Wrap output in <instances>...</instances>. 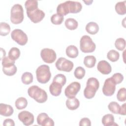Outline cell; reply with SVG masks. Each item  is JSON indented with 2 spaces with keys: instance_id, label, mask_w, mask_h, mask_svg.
I'll list each match as a JSON object with an SVG mask.
<instances>
[{
  "instance_id": "obj_43",
  "label": "cell",
  "mask_w": 126,
  "mask_h": 126,
  "mask_svg": "<svg viewBox=\"0 0 126 126\" xmlns=\"http://www.w3.org/2000/svg\"><path fill=\"white\" fill-rule=\"evenodd\" d=\"M85 3H86V4H87V5H90V4H91V3L93 2V1L92 0L91 1H84Z\"/></svg>"
},
{
  "instance_id": "obj_33",
  "label": "cell",
  "mask_w": 126,
  "mask_h": 126,
  "mask_svg": "<svg viewBox=\"0 0 126 126\" xmlns=\"http://www.w3.org/2000/svg\"><path fill=\"white\" fill-rule=\"evenodd\" d=\"M63 16L58 13L54 14L51 17V21L54 25H61L63 22Z\"/></svg>"
},
{
  "instance_id": "obj_16",
  "label": "cell",
  "mask_w": 126,
  "mask_h": 126,
  "mask_svg": "<svg viewBox=\"0 0 126 126\" xmlns=\"http://www.w3.org/2000/svg\"><path fill=\"white\" fill-rule=\"evenodd\" d=\"M63 86L60 83L53 81L49 86V91L51 94L55 96H58L60 95L62 92Z\"/></svg>"
},
{
  "instance_id": "obj_21",
  "label": "cell",
  "mask_w": 126,
  "mask_h": 126,
  "mask_svg": "<svg viewBox=\"0 0 126 126\" xmlns=\"http://www.w3.org/2000/svg\"><path fill=\"white\" fill-rule=\"evenodd\" d=\"M101 122L104 126H110L115 125L114 117L113 115L107 114L103 116Z\"/></svg>"
},
{
  "instance_id": "obj_29",
  "label": "cell",
  "mask_w": 126,
  "mask_h": 126,
  "mask_svg": "<svg viewBox=\"0 0 126 126\" xmlns=\"http://www.w3.org/2000/svg\"><path fill=\"white\" fill-rule=\"evenodd\" d=\"M10 31V27L9 24L5 22L0 23V34L1 36H6Z\"/></svg>"
},
{
  "instance_id": "obj_1",
  "label": "cell",
  "mask_w": 126,
  "mask_h": 126,
  "mask_svg": "<svg viewBox=\"0 0 126 126\" xmlns=\"http://www.w3.org/2000/svg\"><path fill=\"white\" fill-rule=\"evenodd\" d=\"M82 8V6L80 2L67 0L58 5L57 12L58 14L64 16L69 13H77L80 12Z\"/></svg>"
},
{
  "instance_id": "obj_14",
  "label": "cell",
  "mask_w": 126,
  "mask_h": 126,
  "mask_svg": "<svg viewBox=\"0 0 126 126\" xmlns=\"http://www.w3.org/2000/svg\"><path fill=\"white\" fill-rule=\"evenodd\" d=\"M38 125L42 126H54V121L45 113H40L37 117Z\"/></svg>"
},
{
  "instance_id": "obj_12",
  "label": "cell",
  "mask_w": 126,
  "mask_h": 126,
  "mask_svg": "<svg viewBox=\"0 0 126 126\" xmlns=\"http://www.w3.org/2000/svg\"><path fill=\"white\" fill-rule=\"evenodd\" d=\"M27 14L31 21L34 23H37L41 21L45 15V13L38 8L32 11H27Z\"/></svg>"
},
{
  "instance_id": "obj_22",
  "label": "cell",
  "mask_w": 126,
  "mask_h": 126,
  "mask_svg": "<svg viewBox=\"0 0 126 126\" xmlns=\"http://www.w3.org/2000/svg\"><path fill=\"white\" fill-rule=\"evenodd\" d=\"M96 58L94 56H87L84 59V64L88 68H92L96 63Z\"/></svg>"
},
{
  "instance_id": "obj_31",
  "label": "cell",
  "mask_w": 126,
  "mask_h": 126,
  "mask_svg": "<svg viewBox=\"0 0 126 126\" xmlns=\"http://www.w3.org/2000/svg\"><path fill=\"white\" fill-rule=\"evenodd\" d=\"M108 108L109 110L113 113L119 114L120 111V105L115 101H112L108 105Z\"/></svg>"
},
{
  "instance_id": "obj_4",
  "label": "cell",
  "mask_w": 126,
  "mask_h": 126,
  "mask_svg": "<svg viewBox=\"0 0 126 126\" xmlns=\"http://www.w3.org/2000/svg\"><path fill=\"white\" fill-rule=\"evenodd\" d=\"M36 76L38 82L41 84L47 83L51 77L49 66L46 64H42L38 66L36 70Z\"/></svg>"
},
{
  "instance_id": "obj_25",
  "label": "cell",
  "mask_w": 126,
  "mask_h": 126,
  "mask_svg": "<svg viewBox=\"0 0 126 126\" xmlns=\"http://www.w3.org/2000/svg\"><path fill=\"white\" fill-rule=\"evenodd\" d=\"M28 105V101L26 98L24 97H19L15 102V105L17 109L22 110L25 108Z\"/></svg>"
},
{
  "instance_id": "obj_41",
  "label": "cell",
  "mask_w": 126,
  "mask_h": 126,
  "mask_svg": "<svg viewBox=\"0 0 126 126\" xmlns=\"http://www.w3.org/2000/svg\"><path fill=\"white\" fill-rule=\"evenodd\" d=\"M3 125L5 126H14L15 123L13 120L11 119H6L3 121Z\"/></svg>"
},
{
  "instance_id": "obj_10",
  "label": "cell",
  "mask_w": 126,
  "mask_h": 126,
  "mask_svg": "<svg viewBox=\"0 0 126 126\" xmlns=\"http://www.w3.org/2000/svg\"><path fill=\"white\" fill-rule=\"evenodd\" d=\"M116 85L111 77L106 79L102 87L103 94L106 96H112L115 92Z\"/></svg>"
},
{
  "instance_id": "obj_17",
  "label": "cell",
  "mask_w": 126,
  "mask_h": 126,
  "mask_svg": "<svg viewBox=\"0 0 126 126\" xmlns=\"http://www.w3.org/2000/svg\"><path fill=\"white\" fill-rule=\"evenodd\" d=\"M13 108L11 105L2 103L0 104V114L1 116L9 117L13 114Z\"/></svg>"
},
{
  "instance_id": "obj_7",
  "label": "cell",
  "mask_w": 126,
  "mask_h": 126,
  "mask_svg": "<svg viewBox=\"0 0 126 126\" xmlns=\"http://www.w3.org/2000/svg\"><path fill=\"white\" fill-rule=\"evenodd\" d=\"M12 39L20 45H25L28 42V38L27 35L20 29L14 30L11 33Z\"/></svg>"
},
{
  "instance_id": "obj_13",
  "label": "cell",
  "mask_w": 126,
  "mask_h": 126,
  "mask_svg": "<svg viewBox=\"0 0 126 126\" xmlns=\"http://www.w3.org/2000/svg\"><path fill=\"white\" fill-rule=\"evenodd\" d=\"M19 120L25 126H30L34 122V116L31 112L27 111H23L18 114Z\"/></svg>"
},
{
  "instance_id": "obj_42",
  "label": "cell",
  "mask_w": 126,
  "mask_h": 126,
  "mask_svg": "<svg viewBox=\"0 0 126 126\" xmlns=\"http://www.w3.org/2000/svg\"><path fill=\"white\" fill-rule=\"evenodd\" d=\"M119 114L122 115H126V103L123 104L121 106Z\"/></svg>"
},
{
  "instance_id": "obj_3",
  "label": "cell",
  "mask_w": 126,
  "mask_h": 126,
  "mask_svg": "<svg viewBox=\"0 0 126 126\" xmlns=\"http://www.w3.org/2000/svg\"><path fill=\"white\" fill-rule=\"evenodd\" d=\"M99 83L98 80L94 77L89 78L87 82V86L84 90V96L87 99L93 98L98 89Z\"/></svg>"
},
{
  "instance_id": "obj_27",
  "label": "cell",
  "mask_w": 126,
  "mask_h": 126,
  "mask_svg": "<svg viewBox=\"0 0 126 126\" xmlns=\"http://www.w3.org/2000/svg\"><path fill=\"white\" fill-rule=\"evenodd\" d=\"M33 75L29 72H24L21 77V80L23 84L25 85L30 84L33 81Z\"/></svg>"
},
{
  "instance_id": "obj_15",
  "label": "cell",
  "mask_w": 126,
  "mask_h": 126,
  "mask_svg": "<svg viewBox=\"0 0 126 126\" xmlns=\"http://www.w3.org/2000/svg\"><path fill=\"white\" fill-rule=\"evenodd\" d=\"M97 70L103 74H108L112 71V67L110 63L105 60L99 61L97 65Z\"/></svg>"
},
{
  "instance_id": "obj_37",
  "label": "cell",
  "mask_w": 126,
  "mask_h": 126,
  "mask_svg": "<svg viewBox=\"0 0 126 126\" xmlns=\"http://www.w3.org/2000/svg\"><path fill=\"white\" fill-rule=\"evenodd\" d=\"M117 98L120 101H125L126 100V89L125 88H121L117 94Z\"/></svg>"
},
{
  "instance_id": "obj_19",
  "label": "cell",
  "mask_w": 126,
  "mask_h": 126,
  "mask_svg": "<svg viewBox=\"0 0 126 126\" xmlns=\"http://www.w3.org/2000/svg\"><path fill=\"white\" fill-rule=\"evenodd\" d=\"M85 29L88 33L91 34H95L98 32L99 26L96 23L91 22L87 24Z\"/></svg>"
},
{
  "instance_id": "obj_8",
  "label": "cell",
  "mask_w": 126,
  "mask_h": 126,
  "mask_svg": "<svg viewBox=\"0 0 126 126\" xmlns=\"http://www.w3.org/2000/svg\"><path fill=\"white\" fill-rule=\"evenodd\" d=\"M55 65L58 70L68 72L72 70L74 65L72 62L63 57L59 58L57 61Z\"/></svg>"
},
{
  "instance_id": "obj_28",
  "label": "cell",
  "mask_w": 126,
  "mask_h": 126,
  "mask_svg": "<svg viewBox=\"0 0 126 126\" xmlns=\"http://www.w3.org/2000/svg\"><path fill=\"white\" fill-rule=\"evenodd\" d=\"M20 56V51L17 47L11 48L8 52V57L12 60H17Z\"/></svg>"
},
{
  "instance_id": "obj_30",
  "label": "cell",
  "mask_w": 126,
  "mask_h": 126,
  "mask_svg": "<svg viewBox=\"0 0 126 126\" xmlns=\"http://www.w3.org/2000/svg\"><path fill=\"white\" fill-rule=\"evenodd\" d=\"M107 57L109 60L112 62L117 61L120 57V54L115 50H110L107 54Z\"/></svg>"
},
{
  "instance_id": "obj_11",
  "label": "cell",
  "mask_w": 126,
  "mask_h": 126,
  "mask_svg": "<svg viewBox=\"0 0 126 126\" xmlns=\"http://www.w3.org/2000/svg\"><path fill=\"white\" fill-rule=\"evenodd\" d=\"M81 89V85L78 82H73L68 85L64 91L65 95L68 98L75 97Z\"/></svg>"
},
{
  "instance_id": "obj_18",
  "label": "cell",
  "mask_w": 126,
  "mask_h": 126,
  "mask_svg": "<svg viewBox=\"0 0 126 126\" xmlns=\"http://www.w3.org/2000/svg\"><path fill=\"white\" fill-rule=\"evenodd\" d=\"M66 106L67 108L71 110H74L77 109L80 105L79 100L75 97L68 98L66 101Z\"/></svg>"
},
{
  "instance_id": "obj_5",
  "label": "cell",
  "mask_w": 126,
  "mask_h": 126,
  "mask_svg": "<svg viewBox=\"0 0 126 126\" xmlns=\"http://www.w3.org/2000/svg\"><path fill=\"white\" fill-rule=\"evenodd\" d=\"M24 10L20 4H15L11 8L10 11V21L14 24L22 23L24 20Z\"/></svg>"
},
{
  "instance_id": "obj_32",
  "label": "cell",
  "mask_w": 126,
  "mask_h": 126,
  "mask_svg": "<svg viewBox=\"0 0 126 126\" xmlns=\"http://www.w3.org/2000/svg\"><path fill=\"white\" fill-rule=\"evenodd\" d=\"M17 70V67L15 64L7 67H2V71L4 74L9 76L14 75L16 73Z\"/></svg>"
},
{
  "instance_id": "obj_40",
  "label": "cell",
  "mask_w": 126,
  "mask_h": 126,
  "mask_svg": "<svg viewBox=\"0 0 126 126\" xmlns=\"http://www.w3.org/2000/svg\"><path fill=\"white\" fill-rule=\"evenodd\" d=\"M80 126H91V122L88 118H83L80 121Z\"/></svg>"
},
{
  "instance_id": "obj_39",
  "label": "cell",
  "mask_w": 126,
  "mask_h": 126,
  "mask_svg": "<svg viewBox=\"0 0 126 126\" xmlns=\"http://www.w3.org/2000/svg\"><path fill=\"white\" fill-rule=\"evenodd\" d=\"M116 85L120 84L124 80L123 75L120 73H116L111 77Z\"/></svg>"
},
{
  "instance_id": "obj_20",
  "label": "cell",
  "mask_w": 126,
  "mask_h": 126,
  "mask_svg": "<svg viewBox=\"0 0 126 126\" xmlns=\"http://www.w3.org/2000/svg\"><path fill=\"white\" fill-rule=\"evenodd\" d=\"M65 53L66 55L70 58H76L79 54L77 48L73 45H69L66 48Z\"/></svg>"
},
{
  "instance_id": "obj_38",
  "label": "cell",
  "mask_w": 126,
  "mask_h": 126,
  "mask_svg": "<svg viewBox=\"0 0 126 126\" xmlns=\"http://www.w3.org/2000/svg\"><path fill=\"white\" fill-rule=\"evenodd\" d=\"M15 64V61L11 60L8 56L5 57L2 59V65L4 67H7Z\"/></svg>"
},
{
  "instance_id": "obj_9",
  "label": "cell",
  "mask_w": 126,
  "mask_h": 126,
  "mask_svg": "<svg viewBox=\"0 0 126 126\" xmlns=\"http://www.w3.org/2000/svg\"><path fill=\"white\" fill-rule=\"evenodd\" d=\"M40 56L42 60L48 63H51L55 62L57 55L55 51L50 48L42 49L40 52Z\"/></svg>"
},
{
  "instance_id": "obj_36",
  "label": "cell",
  "mask_w": 126,
  "mask_h": 126,
  "mask_svg": "<svg viewBox=\"0 0 126 126\" xmlns=\"http://www.w3.org/2000/svg\"><path fill=\"white\" fill-rule=\"evenodd\" d=\"M53 81L58 82L63 86L66 82V77L63 74H58L53 78Z\"/></svg>"
},
{
  "instance_id": "obj_34",
  "label": "cell",
  "mask_w": 126,
  "mask_h": 126,
  "mask_svg": "<svg viewBox=\"0 0 126 126\" xmlns=\"http://www.w3.org/2000/svg\"><path fill=\"white\" fill-rule=\"evenodd\" d=\"M85 70L82 66H78L76 67L74 72L75 77L78 79H82L85 75Z\"/></svg>"
},
{
  "instance_id": "obj_6",
  "label": "cell",
  "mask_w": 126,
  "mask_h": 126,
  "mask_svg": "<svg viewBox=\"0 0 126 126\" xmlns=\"http://www.w3.org/2000/svg\"><path fill=\"white\" fill-rule=\"evenodd\" d=\"M80 48L83 53H92L95 50L96 45L89 36L84 35L80 39Z\"/></svg>"
},
{
  "instance_id": "obj_26",
  "label": "cell",
  "mask_w": 126,
  "mask_h": 126,
  "mask_svg": "<svg viewBox=\"0 0 126 126\" xmlns=\"http://www.w3.org/2000/svg\"><path fill=\"white\" fill-rule=\"evenodd\" d=\"M27 11H30L38 8V1L34 0H28L25 3Z\"/></svg>"
},
{
  "instance_id": "obj_2",
  "label": "cell",
  "mask_w": 126,
  "mask_h": 126,
  "mask_svg": "<svg viewBox=\"0 0 126 126\" xmlns=\"http://www.w3.org/2000/svg\"><path fill=\"white\" fill-rule=\"evenodd\" d=\"M28 94L31 97L40 103H44L48 98L46 92L36 85L30 87L28 90Z\"/></svg>"
},
{
  "instance_id": "obj_24",
  "label": "cell",
  "mask_w": 126,
  "mask_h": 126,
  "mask_svg": "<svg viewBox=\"0 0 126 126\" xmlns=\"http://www.w3.org/2000/svg\"><path fill=\"white\" fill-rule=\"evenodd\" d=\"M126 1H119L117 2L115 6L116 12L119 15H124L126 13Z\"/></svg>"
},
{
  "instance_id": "obj_35",
  "label": "cell",
  "mask_w": 126,
  "mask_h": 126,
  "mask_svg": "<svg viewBox=\"0 0 126 126\" xmlns=\"http://www.w3.org/2000/svg\"><path fill=\"white\" fill-rule=\"evenodd\" d=\"M115 46L117 49L123 51L126 47V41L123 38H117L115 42Z\"/></svg>"
},
{
  "instance_id": "obj_23",
  "label": "cell",
  "mask_w": 126,
  "mask_h": 126,
  "mask_svg": "<svg viewBox=\"0 0 126 126\" xmlns=\"http://www.w3.org/2000/svg\"><path fill=\"white\" fill-rule=\"evenodd\" d=\"M66 28L70 30H74L76 29L78 26V22L74 18H67L64 22Z\"/></svg>"
}]
</instances>
